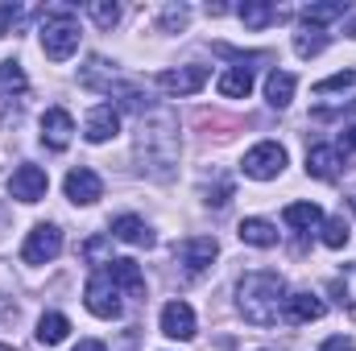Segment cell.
<instances>
[{
	"mask_svg": "<svg viewBox=\"0 0 356 351\" xmlns=\"http://www.w3.org/2000/svg\"><path fill=\"white\" fill-rule=\"evenodd\" d=\"M67 335H71V318H67V314L50 310V314H42V318H38V343H46V348H58Z\"/></svg>",
	"mask_w": 356,
	"mask_h": 351,
	"instance_id": "obj_20",
	"label": "cell"
},
{
	"mask_svg": "<svg viewBox=\"0 0 356 351\" xmlns=\"http://www.w3.org/2000/svg\"><path fill=\"white\" fill-rule=\"evenodd\" d=\"M158 87L166 95H195V91L207 87V67H178V71H162L158 75Z\"/></svg>",
	"mask_w": 356,
	"mask_h": 351,
	"instance_id": "obj_10",
	"label": "cell"
},
{
	"mask_svg": "<svg viewBox=\"0 0 356 351\" xmlns=\"http://www.w3.org/2000/svg\"><path fill=\"white\" fill-rule=\"evenodd\" d=\"M0 87L8 91H25V71H21V62H0Z\"/></svg>",
	"mask_w": 356,
	"mask_h": 351,
	"instance_id": "obj_29",
	"label": "cell"
},
{
	"mask_svg": "<svg viewBox=\"0 0 356 351\" xmlns=\"http://www.w3.org/2000/svg\"><path fill=\"white\" fill-rule=\"evenodd\" d=\"M182 25H186V8H182V4L162 12V29H166V33H170V29H182Z\"/></svg>",
	"mask_w": 356,
	"mask_h": 351,
	"instance_id": "obj_32",
	"label": "cell"
},
{
	"mask_svg": "<svg viewBox=\"0 0 356 351\" xmlns=\"http://www.w3.org/2000/svg\"><path fill=\"white\" fill-rule=\"evenodd\" d=\"M236 12H241V21H245L249 29H266V25L277 21V8H273V4H261V0H245Z\"/></svg>",
	"mask_w": 356,
	"mask_h": 351,
	"instance_id": "obj_25",
	"label": "cell"
},
{
	"mask_svg": "<svg viewBox=\"0 0 356 351\" xmlns=\"http://www.w3.org/2000/svg\"><path fill=\"white\" fill-rule=\"evenodd\" d=\"M137 162L141 170L158 182L175 174L178 166V120L166 108H154L141 116V132H137Z\"/></svg>",
	"mask_w": 356,
	"mask_h": 351,
	"instance_id": "obj_1",
	"label": "cell"
},
{
	"mask_svg": "<svg viewBox=\"0 0 356 351\" xmlns=\"http://www.w3.org/2000/svg\"><path fill=\"white\" fill-rule=\"evenodd\" d=\"M348 37H356V17L348 21Z\"/></svg>",
	"mask_w": 356,
	"mask_h": 351,
	"instance_id": "obj_36",
	"label": "cell"
},
{
	"mask_svg": "<svg viewBox=\"0 0 356 351\" xmlns=\"http://www.w3.org/2000/svg\"><path fill=\"white\" fill-rule=\"evenodd\" d=\"M323 50H327V33H323V29L302 25V29L294 33V54H298V58H315V54H323Z\"/></svg>",
	"mask_w": 356,
	"mask_h": 351,
	"instance_id": "obj_24",
	"label": "cell"
},
{
	"mask_svg": "<svg viewBox=\"0 0 356 351\" xmlns=\"http://www.w3.org/2000/svg\"><path fill=\"white\" fill-rule=\"evenodd\" d=\"M340 17H348V4H344V0H332V4H307V8H302V25H311V29L327 25V21H340Z\"/></svg>",
	"mask_w": 356,
	"mask_h": 351,
	"instance_id": "obj_23",
	"label": "cell"
},
{
	"mask_svg": "<svg viewBox=\"0 0 356 351\" xmlns=\"http://www.w3.org/2000/svg\"><path fill=\"white\" fill-rule=\"evenodd\" d=\"M162 335H170V339H195L199 335V323H195V310L186 306V302H166L162 306Z\"/></svg>",
	"mask_w": 356,
	"mask_h": 351,
	"instance_id": "obj_12",
	"label": "cell"
},
{
	"mask_svg": "<svg viewBox=\"0 0 356 351\" xmlns=\"http://www.w3.org/2000/svg\"><path fill=\"white\" fill-rule=\"evenodd\" d=\"M216 252H220V244L211 240V236H191V240H182L175 248L178 264L191 273V277H199V273H207V264L216 261Z\"/></svg>",
	"mask_w": 356,
	"mask_h": 351,
	"instance_id": "obj_7",
	"label": "cell"
},
{
	"mask_svg": "<svg viewBox=\"0 0 356 351\" xmlns=\"http://www.w3.org/2000/svg\"><path fill=\"white\" fill-rule=\"evenodd\" d=\"M236 302H241L245 323H253V327H273L277 314H282V306H286V281H282L277 273L253 268V273L241 277Z\"/></svg>",
	"mask_w": 356,
	"mask_h": 351,
	"instance_id": "obj_2",
	"label": "cell"
},
{
	"mask_svg": "<svg viewBox=\"0 0 356 351\" xmlns=\"http://www.w3.org/2000/svg\"><path fill=\"white\" fill-rule=\"evenodd\" d=\"M104 273L112 277L116 289H124V293H133V298L145 293V277H141L137 261H104Z\"/></svg>",
	"mask_w": 356,
	"mask_h": 351,
	"instance_id": "obj_14",
	"label": "cell"
},
{
	"mask_svg": "<svg viewBox=\"0 0 356 351\" xmlns=\"http://www.w3.org/2000/svg\"><path fill=\"white\" fill-rule=\"evenodd\" d=\"M71 137H75L71 112H67V108H46V116H42V145L54 149V153H63V149L71 145Z\"/></svg>",
	"mask_w": 356,
	"mask_h": 351,
	"instance_id": "obj_9",
	"label": "cell"
},
{
	"mask_svg": "<svg viewBox=\"0 0 356 351\" xmlns=\"http://www.w3.org/2000/svg\"><path fill=\"white\" fill-rule=\"evenodd\" d=\"M63 186H67V198H71L75 207H91V203H99V198H104V182H99V174L88 170V166L71 170Z\"/></svg>",
	"mask_w": 356,
	"mask_h": 351,
	"instance_id": "obj_11",
	"label": "cell"
},
{
	"mask_svg": "<svg viewBox=\"0 0 356 351\" xmlns=\"http://www.w3.org/2000/svg\"><path fill=\"white\" fill-rule=\"evenodd\" d=\"M319 351H356V343L348 339V335H332V339H327Z\"/></svg>",
	"mask_w": 356,
	"mask_h": 351,
	"instance_id": "obj_34",
	"label": "cell"
},
{
	"mask_svg": "<svg viewBox=\"0 0 356 351\" xmlns=\"http://www.w3.org/2000/svg\"><path fill=\"white\" fill-rule=\"evenodd\" d=\"M216 87L224 99H249V91H253V71L241 62V67H228L220 79H216Z\"/></svg>",
	"mask_w": 356,
	"mask_h": 351,
	"instance_id": "obj_18",
	"label": "cell"
},
{
	"mask_svg": "<svg viewBox=\"0 0 356 351\" xmlns=\"http://www.w3.org/2000/svg\"><path fill=\"white\" fill-rule=\"evenodd\" d=\"M75 351H108V348H104V343H95V339H83Z\"/></svg>",
	"mask_w": 356,
	"mask_h": 351,
	"instance_id": "obj_35",
	"label": "cell"
},
{
	"mask_svg": "<svg viewBox=\"0 0 356 351\" xmlns=\"http://www.w3.org/2000/svg\"><path fill=\"white\" fill-rule=\"evenodd\" d=\"M336 153H340V166H356V124H348L336 141Z\"/></svg>",
	"mask_w": 356,
	"mask_h": 351,
	"instance_id": "obj_30",
	"label": "cell"
},
{
	"mask_svg": "<svg viewBox=\"0 0 356 351\" xmlns=\"http://www.w3.org/2000/svg\"><path fill=\"white\" fill-rule=\"evenodd\" d=\"M236 236H241V244H253V248H273L277 244V228L269 219H241Z\"/></svg>",
	"mask_w": 356,
	"mask_h": 351,
	"instance_id": "obj_19",
	"label": "cell"
},
{
	"mask_svg": "<svg viewBox=\"0 0 356 351\" xmlns=\"http://www.w3.org/2000/svg\"><path fill=\"white\" fill-rule=\"evenodd\" d=\"M63 252V232L54 223H38L29 236H25V248H21V261L25 264H50Z\"/></svg>",
	"mask_w": 356,
	"mask_h": 351,
	"instance_id": "obj_6",
	"label": "cell"
},
{
	"mask_svg": "<svg viewBox=\"0 0 356 351\" xmlns=\"http://www.w3.org/2000/svg\"><path fill=\"white\" fill-rule=\"evenodd\" d=\"M241 170H245V178H253V182H269V178H277L286 170V149L277 141H261V145H253L245 153Z\"/></svg>",
	"mask_w": 356,
	"mask_h": 351,
	"instance_id": "obj_4",
	"label": "cell"
},
{
	"mask_svg": "<svg viewBox=\"0 0 356 351\" xmlns=\"http://www.w3.org/2000/svg\"><path fill=\"white\" fill-rule=\"evenodd\" d=\"M332 289L340 293V302H344V306H353V310H356V264H348V268L332 281Z\"/></svg>",
	"mask_w": 356,
	"mask_h": 351,
	"instance_id": "obj_27",
	"label": "cell"
},
{
	"mask_svg": "<svg viewBox=\"0 0 356 351\" xmlns=\"http://www.w3.org/2000/svg\"><path fill=\"white\" fill-rule=\"evenodd\" d=\"M282 219H286L294 232H311V228L323 223V211H319L315 203H290V207L282 211Z\"/></svg>",
	"mask_w": 356,
	"mask_h": 351,
	"instance_id": "obj_21",
	"label": "cell"
},
{
	"mask_svg": "<svg viewBox=\"0 0 356 351\" xmlns=\"http://www.w3.org/2000/svg\"><path fill=\"white\" fill-rule=\"evenodd\" d=\"M294 87H298V79H294L290 71H273L266 79V99L273 108H286V103L294 99Z\"/></svg>",
	"mask_w": 356,
	"mask_h": 351,
	"instance_id": "obj_22",
	"label": "cell"
},
{
	"mask_svg": "<svg viewBox=\"0 0 356 351\" xmlns=\"http://www.w3.org/2000/svg\"><path fill=\"white\" fill-rule=\"evenodd\" d=\"M307 174L319 178V182H332V178L340 174V153H336V145H311V149H307Z\"/></svg>",
	"mask_w": 356,
	"mask_h": 351,
	"instance_id": "obj_16",
	"label": "cell"
},
{
	"mask_svg": "<svg viewBox=\"0 0 356 351\" xmlns=\"http://www.w3.org/2000/svg\"><path fill=\"white\" fill-rule=\"evenodd\" d=\"M323 298H315V293H290L286 298V306H282V314L290 318V323H315V318H323Z\"/></svg>",
	"mask_w": 356,
	"mask_h": 351,
	"instance_id": "obj_15",
	"label": "cell"
},
{
	"mask_svg": "<svg viewBox=\"0 0 356 351\" xmlns=\"http://www.w3.org/2000/svg\"><path fill=\"white\" fill-rule=\"evenodd\" d=\"M353 83H356L353 71H340V75H332V79L315 83V95H332V91H344V87H353Z\"/></svg>",
	"mask_w": 356,
	"mask_h": 351,
	"instance_id": "obj_31",
	"label": "cell"
},
{
	"mask_svg": "<svg viewBox=\"0 0 356 351\" xmlns=\"http://www.w3.org/2000/svg\"><path fill=\"white\" fill-rule=\"evenodd\" d=\"M319 228H323V244H327V248H344V244H348V223H344V215H332V219H323Z\"/></svg>",
	"mask_w": 356,
	"mask_h": 351,
	"instance_id": "obj_26",
	"label": "cell"
},
{
	"mask_svg": "<svg viewBox=\"0 0 356 351\" xmlns=\"http://www.w3.org/2000/svg\"><path fill=\"white\" fill-rule=\"evenodd\" d=\"M17 17H21V8H17V4H13V0H4V4H0V37H4V33H8V25H13V21H17Z\"/></svg>",
	"mask_w": 356,
	"mask_h": 351,
	"instance_id": "obj_33",
	"label": "cell"
},
{
	"mask_svg": "<svg viewBox=\"0 0 356 351\" xmlns=\"http://www.w3.org/2000/svg\"><path fill=\"white\" fill-rule=\"evenodd\" d=\"M0 351H4V348H0Z\"/></svg>",
	"mask_w": 356,
	"mask_h": 351,
	"instance_id": "obj_38",
	"label": "cell"
},
{
	"mask_svg": "<svg viewBox=\"0 0 356 351\" xmlns=\"http://www.w3.org/2000/svg\"><path fill=\"white\" fill-rule=\"evenodd\" d=\"M112 236L124 240V244H137V248H149V244H154V232H149L145 219H137V215H116V219H112Z\"/></svg>",
	"mask_w": 356,
	"mask_h": 351,
	"instance_id": "obj_17",
	"label": "cell"
},
{
	"mask_svg": "<svg viewBox=\"0 0 356 351\" xmlns=\"http://www.w3.org/2000/svg\"><path fill=\"white\" fill-rule=\"evenodd\" d=\"M348 207H353V211H356V190H353V194H348Z\"/></svg>",
	"mask_w": 356,
	"mask_h": 351,
	"instance_id": "obj_37",
	"label": "cell"
},
{
	"mask_svg": "<svg viewBox=\"0 0 356 351\" xmlns=\"http://www.w3.org/2000/svg\"><path fill=\"white\" fill-rule=\"evenodd\" d=\"M46 186H50V178L42 166H17L13 178H8V194L17 198V203H38V198H46Z\"/></svg>",
	"mask_w": 356,
	"mask_h": 351,
	"instance_id": "obj_8",
	"label": "cell"
},
{
	"mask_svg": "<svg viewBox=\"0 0 356 351\" xmlns=\"http://www.w3.org/2000/svg\"><path fill=\"white\" fill-rule=\"evenodd\" d=\"M42 50H46L50 62H67L79 50V21L71 12L46 17V25H42Z\"/></svg>",
	"mask_w": 356,
	"mask_h": 351,
	"instance_id": "obj_3",
	"label": "cell"
},
{
	"mask_svg": "<svg viewBox=\"0 0 356 351\" xmlns=\"http://www.w3.org/2000/svg\"><path fill=\"white\" fill-rule=\"evenodd\" d=\"M116 132H120V112H116L112 103L91 108L88 120H83V137H88L91 145H104V141H112Z\"/></svg>",
	"mask_w": 356,
	"mask_h": 351,
	"instance_id": "obj_13",
	"label": "cell"
},
{
	"mask_svg": "<svg viewBox=\"0 0 356 351\" xmlns=\"http://www.w3.org/2000/svg\"><path fill=\"white\" fill-rule=\"evenodd\" d=\"M83 306H88L95 318H120V289L112 285V277L99 268L83 289Z\"/></svg>",
	"mask_w": 356,
	"mask_h": 351,
	"instance_id": "obj_5",
	"label": "cell"
},
{
	"mask_svg": "<svg viewBox=\"0 0 356 351\" xmlns=\"http://www.w3.org/2000/svg\"><path fill=\"white\" fill-rule=\"evenodd\" d=\"M88 12L95 17V25H99V29H112V25L120 21V8H116V4H108V0H95V4H88Z\"/></svg>",
	"mask_w": 356,
	"mask_h": 351,
	"instance_id": "obj_28",
	"label": "cell"
}]
</instances>
